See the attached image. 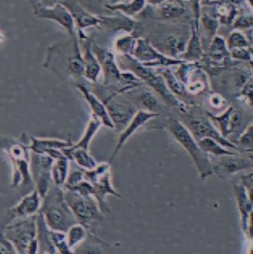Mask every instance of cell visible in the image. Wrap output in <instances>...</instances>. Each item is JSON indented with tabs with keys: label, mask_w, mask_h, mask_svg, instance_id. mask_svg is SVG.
<instances>
[{
	"label": "cell",
	"mask_w": 253,
	"mask_h": 254,
	"mask_svg": "<svg viewBox=\"0 0 253 254\" xmlns=\"http://www.w3.org/2000/svg\"><path fill=\"white\" fill-rule=\"evenodd\" d=\"M131 57L138 62H140L141 64L151 68L173 67L185 62L180 59H173V58H170L161 54L159 49L154 47L150 43V40L142 37L137 38L136 47Z\"/></svg>",
	"instance_id": "30bf717a"
},
{
	"label": "cell",
	"mask_w": 253,
	"mask_h": 254,
	"mask_svg": "<svg viewBox=\"0 0 253 254\" xmlns=\"http://www.w3.org/2000/svg\"><path fill=\"white\" fill-rule=\"evenodd\" d=\"M85 254H100V251L96 249V248H89V249H87L85 251Z\"/></svg>",
	"instance_id": "816d5d0a"
},
{
	"label": "cell",
	"mask_w": 253,
	"mask_h": 254,
	"mask_svg": "<svg viewBox=\"0 0 253 254\" xmlns=\"http://www.w3.org/2000/svg\"><path fill=\"white\" fill-rule=\"evenodd\" d=\"M91 43L89 38L79 40L80 49L84 59V75L83 78L87 80L90 84H97L99 80L101 72V67L98 62L95 54L91 49Z\"/></svg>",
	"instance_id": "d6986e66"
},
{
	"label": "cell",
	"mask_w": 253,
	"mask_h": 254,
	"mask_svg": "<svg viewBox=\"0 0 253 254\" xmlns=\"http://www.w3.org/2000/svg\"><path fill=\"white\" fill-rule=\"evenodd\" d=\"M75 87L76 89L79 90L80 94H82V96L84 97V99L86 100V102H87V105L90 108L91 112H93L94 117H96L98 120H99L103 126H106L110 129H114V126L112 124L110 117H109L108 110L105 106V103L98 98V96L95 94V92L91 89H89L87 87V85L83 83H76Z\"/></svg>",
	"instance_id": "e0dca14e"
},
{
	"label": "cell",
	"mask_w": 253,
	"mask_h": 254,
	"mask_svg": "<svg viewBox=\"0 0 253 254\" xmlns=\"http://www.w3.org/2000/svg\"><path fill=\"white\" fill-rule=\"evenodd\" d=\"M59 3H61L63 7H65L72 15L74 24H75L78 40L88 38V36L84 33L86 28L99 27V25L101 24L100 15H95L90 13L89 11L86 10L79 3L78 0H60Z\"/></svg>",
	"instance_id": "7c38bea8"
},
{
	"label": "cell",
	"mask_w": 253,
	"mask_h": 254,
	"mask_svg": "<svg viewBox=\"0 0 253 254\" xmlns=\"http://www.w3.org/2000/svg\"><path fill=\"white\" fill-rule=\"evenodd\" d=\"M64 200L76 222L86 229L102 217L99 204L93 195H82L76 191L64 190Z\"/></svg>",
	"instance_id": "ba28073f"
},
{
	"label": "cell",
	"mask_w": 253,
	"mask_h": 254,
	"mask_svg": "<svg viewBox=\"0 0 253 254\" xmlns=\"http://www.w3.org/2000/svg\"><path fill=\"white\" fill-rule=\"evenodd\" d=\"M34 14L39 19L56 22L57 24H59L61 27L64 28L70 37L77 36L75 24H74L72 15L61 3H56L55 5H51V7L39 5V7L34 8Z\"/></svg>",
	"instance_id": "5bb4252c"
},
{
	"label": "cell",
	"mask_w": 253,
	"mask_h": 254,
	"mask_svg": "<svg viewBox=\"0 0 253 254\" xmlns=\"http://www.w3.org/2000/svg\"><path fill=\"white\" fill-rule=\"evenodd\" d=\"M30 142H25L23 139L20 141H4L1 148L8 154L12 163V181L11 188L28 187L34 184L31 170H30Z\"/></svg>",
	"instance_id": "8992f818"
},
{
	"label": "cell",
	"mask_w": 253,
	"mask_h": 254,
	"mask_svg": "<svg viewBox=\"0 0 253 254\" xmlns=\"http://www.w3.org/2000/svg\"><path fill=\"white\" fill-rule=\"evenodd\" d=\"M147 2L146 0H128L125 2L114 3V4H105V7L112 11V12H119L124 14L128 18H133L142 12L143 9L146 8Z\"/></svg>",
	"instance_id": "f546056e"
},
{
	"label": "cell",
	"mask_w": 253,
	"mask_h": 254,
	"mask_svg": "<svg viewBox=\"0 0 253 254\" xmlns=\"http://www.w3.org/2000/svg\"><path fill=\"white\" fill-rule=\"evenodd\" d=\"M234 194L237 202L238 211L240 214V224L243 232L247 237L252 239V214H253V203L252 194L248 192V190L243 184H236L234 186Z\"/></svg>",
	"instance_id": "9a60e30c"
},
{
	"label": "cell",
	"mask_w": 253,
	"mask_h": 254,
	"mask_svg": "<svg viewBox=\"0 0 253 254\" xmlns=\"http://www.w3.org/2000/svg\"><path fill=\"white\" fill-rule=\"evenodd\" d=\"M110 163H107V162H103V163H99L97 164V166L93 170H89V171H83V174H84V181L88 182L90 184H95L98 178H99L101 175L105 174L107 172H110Z\"/></svg>",
	"instance_id": "b9f144b4"
},
{
	"label": "cell",
	"mask_w": 253,
	"mask_h": 254,
	"mask_svg": "<svg viewBox=\"0 0 253 254\" xmlns=\"http://www.w3.org/2000/svg\"><path fill=\"white\" fill-rule=\"evenodd\" d=\"M40 206H42V198L36 191V189L34 188L30 193L24 195L19 201L18 204L8 210V214L12 218V221L31 217L37 214Z\"/></svg>",
	"instance_id": "ac0fdd59"
},
{
	"label": "cell",
	"mask_w": 253,
	"mask_h": 254,
	"mask_svg": "<svg viewBox=\"0 0 253 254\" xmlns=\"http://www.w3.org/2000/svg\"><path fill=\"white\" fill-rule=\"evenodd\" d=\"M51 240L55 246V249L58 254H74L73 250L67 246L66 242V236L65 233L61 232H55L51 230Z\"/></svg>",
	"instance_id": "60d3db41"
},
{
	"label": "cell",
	"mask_w": 253,
	"mask_h": 254,
	"mask_svg": "<svg viewBox=\"0 0 253 254\" xmlns=\"http://www.w3.org/2000/svg\"><path fill=\"white\" fill-rule=\"evenodd\" d=\"M109 194L114 195V197L118 198H122V195L113 188V185L111 182V173L107 172L98 178V181L95 184H93V197L97 200L101 212H106L107 206L105 203V200L107 195Z\"/></svg>",
	"instance_id": "603a6c76"
},
{
	"label": "cell",
	"mask_w": 253,
	"mask_h": 254,
	"mask_svg": "<svg viewBox=\"0 0 253 254\" xmlns=\"http://www.w3.org/2000/svg\"><path fill=\"white\" fill-rule=\"evenodd\" d=\"M116 59L121 71L134 73L142 84L147 85L149 88L153 90L154 94L160 97L165 106L178 110H182L186 106L169 90L163 77L154 68L145 66L131 56H116Z\"/></svg>",
	"instance_id": "7a4b0ae2"
},
{
	"label": "cell",
	"mask_w": 253,
	"mask_h": 254,
	"mask_svg": "<svg viewBox=\"0 0 253 254\" xmlns=\"http://www.w3.org/2000/svg\"><path fill=\"white\" fill-rule=\"evenodd\" d=\"M154 70H156L161 76L163 77L169 90L177 98L178 100L186 106L194 105L192 97L189 95L186 90L185 84L181 82V80L175 76L174 73L172 72V67H160V68H154Z\"/></svg>",
	"instance_id": "44dd1931"
},
{
	"label": "cell",
	"mask_w": 253,
	"mask_h": 254,
	"mask_svg": "<svg viewBox=\"0 0 253 254\" xmlns=\"http://www.w3.org/2000/svg\"><path fill=\"white\" fill-rule=\"evenodd\" d=\"M137 38L134 34L123 33L119 35L113 43V51L116 56H133L137 44Z\"/></svg>",
	"instance_id": "4dcf8cb0"
},
{
	"label": "cell",
	"mask_w": 253,
	"mask_h": 254,
	"mask_svg": "<svg viewBox=\"0 0 253 254\" xmlns=\"http://www.w3.org/2000/svg\"><path fill=\"white\" fill-rule=\"evenodd\" d=\"M73 145L71 140H62L56 139V138H37L31 137L30 138V151L34 153L46 154L50 150H62Z\"/></svg>",
	"instance_id": "484cf974"
},
{
	"label": "cell",
	"mask_w": 253,
	"mask_h": 254,
	"mask_svg": "<svg viewBox=\"0 0 253 254\" xmlns=\"http://www.w3.org/2000/svg\"><path fill=\"white\" fill-rule=\"evenodd\" d=\"M200 149L204 151L205 153H208L210 157L213 155V157H222V155H232L236 153H240L237 151H232L225 147H223L221 143H218L216 140L212 139V138H202L197 141Z\"/></svg>",
	"instance_id": "e575fe53"
},
{
	"label": "cell",
	"mask_w": 253,
	"mask_h": 254,
	"mask_svg": "<svg viewBox=\"0 0 253 254\" xmlns=\"http://www.w3.org/2000/svg\"><path fill=\"white\" fill-rule=\"evenodd\" d=\"M229 56H231V59L237 62H248L250 67H252V60H253L252 47L232 49L229 50Z\"/></svg>",
	"instance_id": "7bdbcfd3"
},
{
	"label": "cell",
	"mask_w": 253,
	"mask_h": 254,
	"mask_svg": "<svg viewBox=\"0 0 253 254\" xmlns=\"http://www.w3.org/2000/svg\"><path fill=\"white\" fill-rule=\"evenodd\" d=\"M44 66L73 79L83 78L84 59L77 36L50 46Z\"/></svg>",
	"instance_id": "6da1fadb"
},
{
	"label": "cell",
	"mask_w": 253,
	"mask_h": 254,
	"mask_svg": "<svg viewBox=\"0 0 253 254\" xmlns=\"http://www.w3.org/2000/svg\"><path fill=\"white\" fill-rule=\"evenodd\" d=\"M234 30L245 32L247 30H250L253 26V16L252 13L250 14H238L236 16L233 24H232Z\"/></svg>",
	"instance_id": "ee69618b"
},
{
	"label": "cell",
	"mask_w": 253,
	"mask_h": 254,
	"mask_svg": "<svg viewBox=\"0 0 253 254\" xmlns=\"http://www.w3.org/2000/svg\"><path fill=\"white\" fill-rule=\"evenodd\" d=\"M128 1V0H107L105 4H114V3H120V2H125Z\"/></svg>",
	"instance_id": "f5cc1de1"
},
{
	"label": "cell",
	"mask_w": 253,
	"mask_h": 254,
	"mask_svg": "<svg viewBox=\"0 0 253 254\" xmlns=\"http://www.w3.org/2000/svg\"><path fill=\"white\" fill-rule=\"evenodd\" d=\"M3 42H4V36H3V34L0 32V45H2Z\"/></svg>",
	"instance_id": "db71d44e"
},
{
	"label": "cell",
	"mask_w": 253,
	"mask_h": 254,
	"mask_svg": "<svg viewBox=\"0 0 253 254\" xmlns=\"http://www.w3.org/2000/svg\"><path fill=\"white\" fill-rule=\"evenodd\" d=\"M240 153H252L253 151V125L250 123L239 135L237 141H235Z\"/></svg>",
	"instance_id": "74e56055"
},
{
	"label": "cell",
	"mask_w": 253,
	"mask_h": 254,
	"mask_svg": "<svg viewBox=\"0 0 253 254\" xmlns=\"http://www.w3.org/2000/svg\"><path fill=\"white\" fill-rule=\"evenodd\" d=\"M105 87H107L109 90V94L102 91L101 95L103 96L98 98L105 103L114 129L121 132L128 124L138 110L135 105L123 97L124 94H121L118 88L108 87V86H105Z\"/></svg>",
	"instance_id": "52a82bcc"
},
{
	"label": "cell",
	"mask_w": 253,
	"mask_h": 254,
	"mask_svg": "<svg viewBox=\"0 0 253 254\" xmlns=\"http://www.w3.org/2000/svg\"><path fill=\"white\" fill-rule=\"evenodd\" d=\"M183 125L186 127L189 132L192 135L195 140H200L202 138H212L221 143L223 147H225L232 151H238L237 146L231 140L224 138L220 131L216 129L214 124L206 114V111L203 112L202 109L193 106H185L180 110V118Z\"/></svg>",
	"instance_id": "277c9868"
},
{
	"label": "cell",
	"mask_w": 253,
	"mask_h": 254,
	"mask_svg": "<svg viewBox=\"0 0 253 254\" xmlns=\"http://www.w3.org/2000/svg\"><path fill=\"white\" fill-rule=\"evenodd\" d=\"M51 229L46 224L40 212L36 214V239L38 241L39 254H58L51 240Z\"/></svg>",
	"instance_id": "d4e9b609"
},
{
	"label": "cell",
	"mask_w": 253,
	"mask_h": 254,
	"mask_svg": "<svg viewBox=\"0 0 253 254\" xmlns=\"http://www.w3.org/2000/svg\"><path fill=\"white\" fill-rule=\"evenodd\" d=\"M234 107H228L226 110L220 114H214L209 111H206V114L212 121V123L214 124L216 129L220 131V134L228 139L229 137V120H231V114L233 112Z\"/></svg>",
	"instance_id": "d6a6232c"
},
{
	"label": "cell",
	"mask_w": 253,
	"mask_h": 254,
	"mask_svg": "<svg viewBox=\"0 0 253 254\" xmlns=\"http://www.w3.org/2000/svg\"><path fill=\"white\" fill-rule=\"evenodd\" d=\"M185 86H186L187 92L191 97L210 91L211 84H210L209 75L199 66V63L198 65L195 66L190 73H189L185 82Z\"/></svg>",
	"instance_id": "7402d4cb"
},
{
	"label": "cell",
	"mask_w": 253,
	"mask_h": 254,
	"mask_svg": "<svg viewBox=\"0 0 253 254\" xmlns=\"http://www.w3.org/2000/svg\"><path fill=\"white\" fill-rule=\"evenodd\" d=\"M210 4H214V12H211L218 20L220 24L229 26L233 24L236 16L239 14V9L237 5L227 0L222 1H211Z\"/></svg>",
	"instance_id": "83f0119b"
},
{
	"label": "cell",
	"mask_w": 253,
	"mask_h": 254,
	"mask_svg": "<svg viewBox=\"0 0 253 254\" xmlns=\"http://www.w3.org/2000/svg\"><path fill=\"white\" fill-rule=\"evenodd\" d=\"M2 233L12 242L18 254H26L28 245L36 238V215L12 221Z\"/></svg>",
	"instance_id": "9c48e42d"
},
{
	"label": "cell",
	"mask_w": 253,
	"mask_h": 254,
	"mask_svg": "<svg viewBox=\"0 0 253 254\" xmlns=\"http://www.w3.org/2000/svg\"><path fill=\"white\" fill-rule=\"evenodd\" d=\"M187 40L185 37L175 36L173 34L166 35L161 43L162 50H160V53L173 59L181 60L182 55L185 53Z\"/></svg>",
	"instance_id": "f1b7e54d"
},
{
	"label": "cell",
	"mask_w": 253,
	"mask_h": 254,
	"mask_svg": "<svg viewBox=\"0 0 253 254\" xmlns=\"http://www.w3.org/2000/svg\"><path fill=\"white\" fill-rule=\"evenodd\" d=\"M68 171H70V160L67 158H62L55 160V162L51 167L50 174L55 186L63 187L65 184V181L68 175Z\"/></svg>",
	"instance_id": "1f68e13d"
},
{
	"label": "cell",
	"mask_w": 253,
	"mask_h": 254,
	"mask_svg": "<svg viewBox=\"0 0 253 254\" xmlns=\"http://www.w3.org/2000/svg\"><path fill=\"white\" fill-rule=\"evenodd\" d=\"M244 122V115L239 110H236L234 108L233 112L231 114V120H229V135H232L233 132L237 131L238 128H240Z\"/></svg>",
	"instance_id": "bcb514c9"
},
{
	"label": "cell",
	"mask_w": 253,
	"mask_h": 254,
	"mask_svg": "<svg viewBox=\"0 0 253 254\" xmlns=\"http://www.w3.org/2000/svg\"><path fill=\"white\" fill-rule=\"evenodd\" d=\"M33 8L39 7V5H43V7H51V5H55L56 3H59L60 0H30Z\"/></svg>",
	"instance_id": "681fc988"
},
{
	"label": "cell",
	"mask_w": 253,
	"mask_h": 254,
	"mask_svg": "<svg viewBox=\"0 0 253 254\" xmlns=\"http://www.w3.org/2000/svg\"><path fill=\"white\" fill-rule=\"evenodd\" d=\"M101 126H102V124H101L100 121L98 120L96 117H94V115H91V119L89 120L87 126H86L82 138H80V139L76 143H74L73 147L88 150L90 141L93 140V138L95 137V135L97 134L98 130L100 129Z\"/></svg>",
	"instance_id": "d590c367"
},
{
	"label": "cell",
	"mask_w": 253,
	"mask_h": 254,
	"mask_svg": "<svg viewBox=\"0 0 253 254\" xmlns=\"http://www.w3.org/2000/svg\"><path fill=\"white\" fill-rule=\"evenodd\" d=\"M84 181V174L83 171H73V172H68L67 178L65 181V184L63 185V189L66 188H71L76 186L77 184H79L80 182Z\"/></svg>",
	"instance_id": "7dc6e473"
},
{
	"label": "cell",
	"mask_w": 253,
	"mask_h": 254,
	"mask_svg": "<svg viewBox=\"0 0 253 254\" xmlns=\"http://www.w3.org/2000/svg\"><path fill=\"white\" fill-rule=\"evenodd\" d=\"M0 254H18L12 242L5 238L3 233H0Z\"/></svg>",
	"instance_id": "c3c4849f"
},
{
	"label": "cell",
	"mask_w": 253,
	"mask_h": 254,
	"mask_svg": "<svg viewBox=\"0 0 253 254\" xmlns=\"http://www.w3.org/2000/svg\"><path fill=\"white\" fill-rule=\"evenodd\" d=\"M166 1V0H146V2L148 5H151V7L156 8V7H159L160 4H162Z\"/></svg>",
	"instance_id": "f907efd6"
},
{
	"label": "cell",
	"mask_w": 253,
	"mask_h": 254,
	"mask_svg": "<svg viewBox=\"0 0 253 254\" xmlns=\"http://www.w3.org/2000/svg\"><path fill=\"white\" fill-rule=\"evenodd\" d=\"M138 100H139V103L142 107L141 110H145V111L151 112V113H157L160 115L162 107L160 105L158 97L152 90H149V89L142 90L139 94V96H138Z\"/></svg>",
	"instance_id": "8d00e7d4"
},
{
	"label": "cell",
	"mask_w": 253,
	"mask_h": 254,
	"mask_svg": "<svg viewBox=\"0 0 253 254\" xmlns=\"http://www.w3.org/2000/svg\"><path fill=\"white\" fill-rule=\"evenodd\" d=\"M65 236L67 246L73 250L77 245H79L80 242L85 240L86 236H87V229H86L83 225L77 223L67 229Z\"/></svg>",
	"instance_id": "f35d334b"
},
{
	"label": "cell",
	"mask_w": 253,
	"mask_h": 254,
	"mask_svg": "<svg viewBox=\"0 0 253 254\" xmlns=\"http://www.w3.org/2000/svg\"><path fill=\"white\" fill-rule=\"evenodd\" d=\"M39 212L43 214L49 229L55 232L66 233L68 228L77 224L64 200V190L55 185L43 198Z\"/></svg>",
	"instance_id": "3957f363"
},
{
	"label": "cell",
	"mask_w": 253,
	"mask_h": 254,
	"mask_svg": "<svg viewBox=\"0 0 253 254\" xmlns=\"http://www.w3.org/2000/svg\"><path fill=\"white\" fill-rule=\"evenodd\" d=\"M101 24L105 25L109 28H111L114 32H123L128 34H135L139 27V23L135 21L134 19L128 18L124 14H121L117 12L116 15L111 16H105L100 15Z\"/></svg>",
	"instance_id": "cb8c5ba5"
},
{
	"label": "cell",
	"mask_w": 253,
	"mask_h": 254,
	"mask_svg": "<svg viewBox=\"0 0 253 254\" xmlns=\"http://www.w3.org/2000/svg\"><path fill=\"white\" fill-rule=\"evenodd\" d=\"M204 55L202 48V43L200 38L199 30V19L193 18L190 26V34L187 40L186 49L181 57V60L185 62H199Z\"/></svg>",
	"instance_id": "ffe728a7"
},
{
	"label": "cell",
	"mask_w": 253,
	"mask_h": 254,
	"mask_svg": "<svg viewBox=\"0 0 253 254\" xmlns=\"http://www.w3.org/2000/svg\"><path fill=\"white\" fill-rule=\"evenodd\" d=\"M153 11L160 20L171 21L182 18L186 13V8L185 2L182 0H166L164 3L154 8Z\"/></svg>",
	"instance_id": "4316f807"
},
{
	"label": "cell",
	"mask_w": 253,
	"mask_h": 254,
	"mask_svg": "<svg viewBox=\"0 0 253 254\" xmlns=\"http://www.w3.org/2000/svg\"><path fill=\"white\" fill-rule=\"evenodd\" d=\"M166 128L191 158L201 181H205L206 178L213 174L210 155L200 149L197 140L194 139L180 120L173 115H170L166 120Z\"/></svg>",
	"instance_id": "5b68a950"
},
{
	"label": "cell",
	"mask_w": 253,
	"mask_h": 254,
	"mask_svg": "<svg viewBox=\"0 0 253 254\" xmlns=\"http://www.w3.org/2000/svg\"><path fill=\"white\" fill-rule=\"evenodd\" d=\"M218 26H220V23H218V20L213 14L208 13V12L200 13L199 27H203V32H204V37L201 38V43L203 44L205 39H209V45H210L211 40L213 39L214 36H216Z\"/></svg>",
	"instance_id": "836d02e7"
},
{
	"label": "cell",
	"mask_w": 253,
	"mask_h": 254,
	"mask_svg": "<svg viewBox=\"0 0 253 254\" xmlns=\"http://www.w3.org/2000/svg\"><path fill=\"white\" fill-rule=\"evenodd\" d=\"M210 107L214 110V111L221 112L226 110L229 106L227 103V100L224 98L223 95L218 94V92H211L208 98Z\"/></svg>",
	"instance_id": "f6af8a7d"
},
{
	"label": "cell",
	"mask_w": 253,
	"mask_h": 254,
	"mask_svg": "<svg viewBox=\"0 0 253 254\" xmlns=\"http://www.w3.org/2000/svg\"><path fill=\"white\" fill-rule=\"evenodd\" d=\"M226 46L228 50L236 49V48H247V47H252V44L249 42L248 38L246 37L245 33L241 31L234 30L225 39Z\"/></svg>",
	"instance_id": "ab89813d"
},
{
	"label": "cell",
	"mask_w": 253,
	"mask_h": 254,
	"mask_svg": "<svg viewBox=\"0 0 253 254\" xmlns=\"http://www.w3.org/2000/svg\"><path fill=\"white\" fill-rule=\"evenodd\" d=\"M91 49L99 62L101 72L103 73V86L108 87H119V80L121 76V70L117 63L116 55L112 51L100 46L91 44Z\"/></svg>",
	"instance_id": "4fadbf2b"
},
{
	"label": "cell",
	"mask_w": 253,
	"mask_h": 254,
	"mask_svg": "<svg viewBox=\"0 0 253 254\" xmlns=\"http://www.w3.org/2000/svg\"><path fill=\"white\" fill-rule=\"evenodd\" d=\"M214 158L216 160H211L212 170H213V174L220 178H225L236 173L251 170L253 166L252 153H236Z\"/></svg>",
	"instance_id": "8fae6325"
},
{
	"label": "cell",
	"mask_w": 253,
	"mask_h": 254,
	"mask_svg": "<svg viewBox=\"0 0 253 254\" xmlns=\"http://www.w3.org/2000/svg\"><path fill=\"white\" fill-rule=\"evenodd\" d=\"M160 115L157 113H151L145 111V110H138V111L135 113V115L131 120L128 122V124L125 126V128L120 132V137L117 142V146L114 148V151L112 153V157L109 161V163L112 164V162L116 159V157L118 155V153L120 152V150L123 148V146L126 143L129 138L133 136L136 131L139 130L140 128H142L148 122H150L151 120L159 118Z\"/></svg>",
	"instance_id": "2e32d148"
}]
</instances>
